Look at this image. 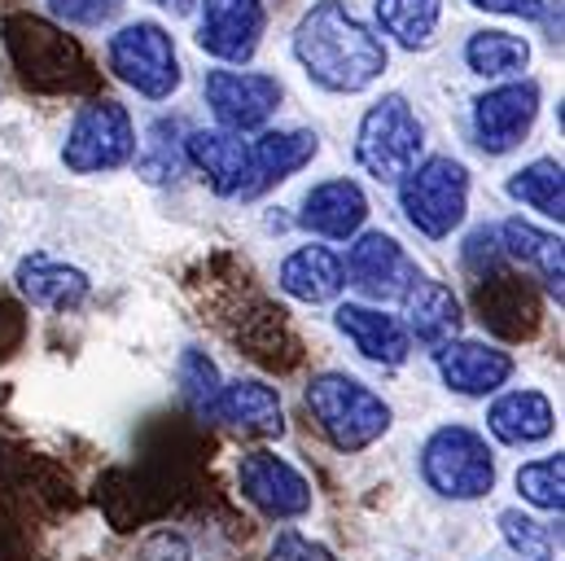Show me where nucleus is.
<instances>
[{
  "label": "nucleus",
  "instance_id": "f257e3e1",
  "mask_svg": "<svg viewBox=\"0 0 565 561\" xmlns=\"http://www.w3.org/2000/svg\"><path fill=\"white\" fill-rule=\"evenodd\" d=\"M294 57L329 93H364L386 71V44L342 0H320L302 13Z\"/></svg>",
  "mask_w": 565,
  "mask_h": 561
},
{
  "label": "nucleus",
  "instance_id": "f03ea898",
  "mask_svg": "<svg viewBox=\"0 0 565 561\" xmlns=\"http://www.w3.org/2000/svg\"><path fill=\"white\" fill-rule=\"evenodd\" d=\"M307 409L338 452H364L391 430V404L347 373H320L307 382Z\"/></svg>",
  "mask_w": 565,
  "mask_h": 561
},
{
  "label": "nucleus",
  "instance_id": "7ed1b4c3",
  "mask_svg": "<svg viewBox=\"0 0 565 561\" xmlns=\"http://www.w3.org/2000/svg\"><path fill=\"white\" fill-rule=\"evenodd\" d=\"M399 207L417 233L434 242L451 237L469 211V167L447 154L425 158L399 180Z\"/></svg>",
  "mask_w": 565,
  "mask_h": 561
},
{
  "label": "nucleus",
  "instance_id": "20e7f679",
  "mask_svg": "<svg viewBox=\"0 0 565 561\" xmlns=\"http://www.w3.org/2000/svg\"><path fill=\"white\" fill-rule=\"evenodd\" d=\"M422 478L447 500H482L495 487V452L469 425H438L422 447Z\"/></svg>",
  "mask_w": 565,
  "mask_h": 561
},
{
  "label": "nucleus",
  "instance_id": "39448f33",
  "mask_svg": "<svg viewBox=\"0 0 565 561\" xmlns=\"http://www.w3.org/2000/svg\"><path fill=\"white\" fill-rule=\"evenodd\" d=\"M422 119L413 115V106L391 93L382 97L377 106H369V115L360 119V133H355V158L360 167L373 176V180H386V184H399L417 158H422Z\"/></svg>",
  "mask_w": 565,
  "mask_h": 561
},
{
  "label": "nucleus",
  "instance_id": "423d86ee",
  "mask_svg": "<svg viewBox=\"0 0 565 561\" xmlns=\"http://www.w3.org/2000/svg\"><path fill=\"white\" fill-rule=\"evenodd\" d=\"M132 154H137L132 115H128L119 102H110V97L88 102V106L75 115L66 140H62V162H66L75 176L115 171V167H124Z\"/></svg>",
  "mask_w": 565,
  "mask_h": 561
},
{
  "label": "nucleus",
  "instance_id": "0eeeda50",
  "mask_svg": "<svg viewBox=\"0 0 565 561\" xmlns=\"http://www.w3.org/2000/svg\"><path fill=\"white\" fill-rule=\"evenodd\" d=\"M106 57H110V71L149 102H162L180 88V57L171 35L158 22H132L119 35H110Z\"/></svg>",
  "mask_w": 565,
  "mask_h": 561
},
{
  "label": "nucleus",
  "instance_id": "6e6552de",
  "mask_svg": "<svg viewBox=\"0 0 565 561\" xmlns=\"http://www.w3.org/2000/svg\"><path fill=\"white\" fill-rule=\"evenodd\" d=\"M237 487L273 522H294L311 514V483L277 452H246L237 465Z\"/></svg>",
  "mask_w": 565,
  "mask_h": 561
},
{
  "label": "nucleus",
  "instance_id": "1a4fd4ad",
  "mask_svg": "<svg viewBox=\"0 0 565 561\" xmlns=\"http://www.w3.org/2000/svg\"><path fill=\"white\" fill-rule=\"evenodd\" d=\"M202 88H206V106L215 110L224 133L264 128L281 106V84L259 71H211Z\"/></svg>",
  "mask_w": 565,
  "mask_h": 561
},
{
  "label": "nucleus",
  "instance_id": "9d476101",
  "mask_svg": "<svg viewBox=\"0 0 565 561\" xmlns=\"http://www.w3.org/2000/svg\"><path fill=\"white\" fill-rule=\"evenodd\" d=\"M540 119V84L513 80L473 102V137L487 154H509Z\"/></svg>",
  "mask_w": 565,
  "mask_h": 561
},
{
  "label": "nucleus",
  "instance_id": "9b49d317",
  "mask_svg": "<svg viewBox=\"0 0 565 561\" xmlns=\"http://www.w3.org/2000/svg\"><path fill=\"white\" fill-rule=\"evenodd\" d=\"M342 273H347V280H351L364 298H377V303L404 298L408 285L422 277L417 264L408 260V251H404L391 233H364V237L351 246Z\"/></svg>",
  "mask_w": 565,
  "mask_h": 561
},
{
  "label": "nucleus",
  "instance_id": "f8f14e48",
  "mask_svg": "<svg viewBox=\"0 0 565 561\" xmlns=\"http://www.w3.org/2000/svg\"><path fill=\"white\" fill-rule=\"evenodd\" d=\"M434 364L447 382V391L482 400L495 395L509 378H513V356L491 347V342H473V338H447L434 347Z\"/></svg>",
  "mask_w": 565,
  "mask_h": 561
},
{
  "label": "nucleus",
  "instance_id": "ddd939ff",
  "mask_svg": "<svg viewBox=\"0 0 565 561\" xmlns=\"http://www.w3.org/2000/svg\"><path fill=\"white\" fill-rule=\"evenodd\" d=\"M264 40V0H202L198 44L220 62H250Z\"/></svg>",
  "mask_w": 565,
  "mask_h": 561
},
{
  "label": "nucleus",
  "instance_id": "4468645a",
  "mask_svg": "<svg viewBox=\"0 0 565 561\" xmlns=\"http://www.w3.org/2000/svg\"><path fill=\"white\" fill-rule=\"evenodd\" d=\"M184 158L211 180V189L220 198H246L255 193V167H250V145L242 140V133H189L184 140Z\"/></svg>",
  "mask_w": 565,
  "mask_h": 561
},
{
  "label": "nucleus",
  "instance_id": "2eb2a0df",
  "mask_svg": "<svg viewBox=\"0 0 565 561\" xmlns=\"http://www.w3.org/2000/svg\"><path fill=\"white\" fill-rule=\"evenodd\" d=\"M333 325L355 342V351L373 364H386V369H399L408 356H413V338L404 329V320L377 311V307H364V303H342Z\"/></svg>",
  "mask_w": 565,
  "mask_h": 561
},
{
  "label": "nucleus",
  "instance_id": "dca6fc26",
  "mask_svg": "<svg viewBox=\"0 0 565 561\" xmlns=\"http://www.w3.org/2000/svg\"><path fill=\"white\" fill-rule=\"evenodd\" d=\"M302 229L307 233H320V237H333V242H347L360 233V224L369 220V198L355 180H324L316 184L307 198H302Z\"/></svg>",
  "mask_w": 565,
  "mask_h": 561
},
{
  "label": "nucleus",
  "instance_id": "f3484780",
  "mask_svg": "<svg viewBox=\"0 0 565 561\" xmlns=\"http://www.w3.org/2000/svg\"><path fill=\"white\" fill-rule=\"evenodd\" d=\"M13 280H18V289H22L26 303L49 307V311H71V307H79L93 294L88 273L62 264V260H49V255H26L18 264Z\"/></svg>",
  "mask_w": 565,
  "mask_h": 561
},
{
  "label": "nucleus",
  "instance_id": "a211bd4d",
  "mask_svg": "<svg viewBox=\"0 0 565 561\" xmlns=\"http://www.w3.org/2000/svg\"><path fill=\"white\" fill-rule=\"evenodd\" d=\"M487 425L500 443L509 447H531V443H544L557 425V413H553V400L544 391H509L491 404L487 413Z\"/></svg>",
  "mask_w": 565,
  "mask_h": 561
},
{
  "label": "nucleus",
  "instance_id": "6ab92c4d",
  "mask_svg": "<svg viewBox=\"0 0 565 561\" xmlns=\"http://www.w3.org/2000/svg\"><path fill=\"white\" fill-rule=\"evenodd\" d=\"M404 316H408V338H417L425 347H438L447 338H456L460 329V303L443 280L417 277L404 294Z\"/></svg>",
  "mask_w": 565,
  "mask_h": 561
},
{
  "label": "nucleus",
  "instance_id": "aec40b11",
  "mask_svg": "<svg viewBox=\"0 0 565 561\" xmlns=\"http://www.w3.org/2000/svg\"><path fill=\"white\" fill-rule=\"evenodd\" d=\"M215 417L237 425V430H250V434H281L285 430L281 395L259 378L224 382L220 400H215Z\"/></svg>",
  "mask_w": 565,
  "mask_h": 561
},
{
  "label": "nucleus",
  "instance_id": "412c9836",
  "mask_svg": "<svg viewBox=\"0 0 565 561\" xmlns=\"http://www.w3.org/2000/svg\"><path fill=\"white\" fill-rule=\"evenodd\" d=\"M347 285L342 260L324 246H298L294 255H285L281 264V289L298 303H333Z\"/></svg>",
  "mask_w": 565,
  "mask_h": 561
},
{
  "label": "nucleus",
  "instance_id": "4be33fe9",
  "mask_svg": "<svg viewBox=\"0 0 565 561\" xmlns=\"http://www.w3.org/2000/svg\"><path fill=\"white\" fill-rule=\"evenodd\" d=\"M495 233H500V251L509 260H522L526 268H535L540 280L548 285V294H557V303H562V280H565L562 237H553V233H544V229H535L526 220H509Z\"/></svg>",
  "mask_w": 565,
  "mask_h": 561
},
{
  "label": "nucleus",
  "instance_id": "5701e85b",
  "mask_svg": "<svg viewBox=\"0 0 565 561\" xmlns=\"http://www.w3.org/2000/svg\"><path fill=\"white\" fill-rule=\"evenodd\" d=\"M320 149V137L307 133V128H294V133H268L250 145V167H255V193L277 184L285 176H294L298 167H307Z\"/></svg>",
  "mask_w": 565,
  "mask_h": 561
},
{
  "label": "nucleus",
  "instance_id": "b1692460",
  "mask_svg": "<svg viewBox=\"0 0 565 561\" xmlns=\"http://www.w3.org/2000/svg\"><path fill=\"white\" fill-rule=\"evenodd\" d=\"M465 62L473 75H487V80L518 75L531 62V44L513 31H473L465 44Z\"/></svg>",
  "mask_w": 565,
  "mask_h": 561
},
{
  "label": "nucleus",
  "instance_id": "393cba45",
  "mask_svg": "<svg viewBox=\"0 0 565 561\" xmlns=\"http://www.w3.org/2000/svg\"><path fill=\"white\" fill-rule=\"evenodd\" d=\"M509 198H518L522 207H531V211H540V215H548V220H557V224H562V215H565L562 162L540 158V162H531V167L513 171V176H509Z\"/></svg>",
  "mask_w": 565,
  "mask_h": 561
},
{
  "label": "nucleus",
  "instance_id": "a878e982",
  "mask_svg": "<svg viewBox=\"0 0 565 561\" xmlns=\"http://www.w3.org/2000/svg\"><path fill=\"white\" fill-rule=\"evenodd\" d=\"M443 18V0H377V22L404 49H429Z\"/></svg>",
  "mask_w": 565,
  "mask_h": 561
},
{
  "label": "nucleus",
  "instance_id": "bb28decb",
  "mask_svg": "<svg viewBox=\"0 0 565 561\" xmlns=\"http://www.w3.org/2000/svg\"><path fill=\"white\" fill-rule=\"evenodd\" d=\"M175 378H180L184 404H189L198 417H215V400H220V387H224L215 360H211L206 351L189 347V351L180 356V364H175Z\"/></svg>",
  "mask_w": 565,
  "mask_h": 561
},
{
  "label": "nucleus",
  "instance_id": "cd10ccee",
  "mask_svg": "<svg viewBox=\"0 0 565 561\" xmlns=\"http://www.w3.org/2000/svg\"><path fill=\"white\" fill-rule=\"evenodd\" d=\"M518 491L522 500H531L535 509H548V514H562L565 505V461L557 456H544V461H531L518 469Z\"/></svg>",
  "mask_w": 565,
  "mask_h": 561
},
{
  "label": "nucleus",
  "instance_id": "c85d7f7f",
  "mask_svg": "<svg viewBox=\"0 0 565 561\" xmlns=\"http://www.w3.org/2000/svg\"><path fill=\"white\" fill-rule=\"evenodd\" d=\"M500 531H504L509 549L522 561H553V540H548V531H544L535 518H526L522 509H504V514H500Z\"/></svg>",
  "mask_w": 565,
  "mask_h": 561
},
{
  "label": "nucleus",
  "instance_id": "c756f323",
  "mask_svg": "<svg viewBox=\"0 0 565 561\" xmlns=\"http://www.w3.org/2000/svg\"><path fill=\"white\" fill-rule=\"evenodd\" d=\"M171 133H175V124H153V133L145 140V158H141L145 180H175V171H180V162H184V149L167 145Z\"/></svg>",
  "mask_w": 565,
  "mask_h": 561
},
{
  "label": "nucleus",
  "instance_id": "7c9ffc66",
  "mask_svg": "<svg viewBox=\"0 0 565 561\" xmlns=\"http://www.w3.org/2000/svg\"><path fill=\"white\" fill-rule=\"evenodd\" d=\"M49 9L75 27H102L124 9V0H49Z\"/></svg>",
  "mask_w": 565,
  "mask_h": 561
},
{
  "label": "nucleus",
  "instance_id": "2f4dec72",
  "mask_svg": "<svg viewBox=\"0 0 565 561\" xmlns=\"http://www.w3.org/2000/svg\"><path fill=\"white\" fill-rule=\"evenodd\" d=\"M268 561H338V558L324 544H316V540H307L298 531H281L273 540V549H268Z\"/></svg>",
  "mask_w": 565,
  "mask_h": 561
},
{
  "label": "nucleus",
  "instance_id": "473e14b6",
  "mask_svg": "<svg viewBox=\"0 0 565 561\" xmlns=\"http://www.w3.org/2000/svg\"><path fill=\"white\" fill-rule=\"evenodd\" d=\"M473 9H487V13H504V18H526V22H540L548 13L544 0H469Z\"/></svg>",
  "mask_w": 565,
  "mask_h": 561
},
{
  "label": "nucleus",
  "instance_id": "72a5a7b5",
  "mask_svg": "<svg viewBox=\"0 0 565 561\" xmlns=\"http://www.w3.org/2000/svg\"><path fill=\"white\" fill-rule=\"evenodd\" d=\"M162 4L175 9V13H189V9H193V0H162Z\"/></svg>",
  "mask_w": 565,
  "mask_h": 561
}]
</instances>
